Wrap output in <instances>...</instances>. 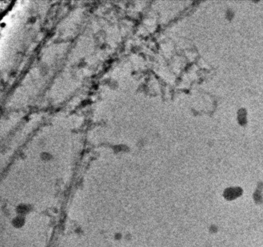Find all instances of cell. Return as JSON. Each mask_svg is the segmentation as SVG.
Returning <instances> with one entry per match:
<instances>
[{
    "instance_id": "obj_2",
    "label": "cell",
    "mask_w": 263,
    "mask_h": 247,
    "mask_svg": "<svg viewBox=\"0 0 263 247\" xmlns=\"http://www.w3.org/2000/svg\"><path fill=\"white\" fill-rule=\"evenodd\" d=\"M19 211L20 212H21V213H23V212H26L27 211V206H21L19 207Z\"/></svg>"
},
{
    "instance_id": "obj_1",
    "label": "cell",
    "mask_w": 263,
    "mask_h": 247,
    "mask_svg": "<svg viewBox=\"0 0 263 247\" xmlns=\"http://www.w3.org/2000/svg\"><path fill=\"white\" fill-rule=\"evenodd\" d=\"M23 220H22L21 218H17V219L14 220V225L16 226L20 227L21 225H23Z\"/></svg>"
}]
</instances>
